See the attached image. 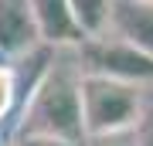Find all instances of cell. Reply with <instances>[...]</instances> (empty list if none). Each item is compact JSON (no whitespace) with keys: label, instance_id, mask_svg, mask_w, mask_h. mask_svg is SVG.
Masks as SVG:
<instances>
[{"label":"cell","instance_id":"6da1fadb","mask_svg":"<svg viewBox=\"0 0 153 146\" xmlns=\"http://www.w3.org/2000/svg\"><path fill=\"white\" fill-rule=\"evenodd\" d=\"M14 136H51V139L82 146L85 122H82V102H78V78L58 68H48L27 88Z\"/></svg>","mask_w":153,"mask_h":146},{"label":"cell","instance_id":"277c9868","mask_svg":"<svg viewBox=\"0 0 153 146\" xmlns=\"http://www.w3.org/2000/svg\"><path fill=\"white\" fill-rule=\"evenodd\" d=\"M38 38L48 48H78L85 41V34L78 31L75 17H71L68 0H27Z\"/></svg>","mask_w":153,"mask_h":146},{"label":"cell","instance_id":"8fae6325","mask_svg":"<svg viewBox=\"0 0 153 146\" xmlns=\"http://www.w3.org/2000/svg\"><path fill=\"white\" fill-rule=\"evenodd\" d=\"M136 146H153V116L150 119H140V126H136Z\"/></svg>","mask_w":153,"mask_h":146},{"label":"cell","instance_id":"5b68a950","mask_svg":"<svg viewBox=\"0 0 153 146\" xmlns=\"http://www.w3.org/2000/svg\"><path fill=\"white\" fill-rule=\"evenodd\" d=\"M38 44L27 0H0V58H27Z\"/></svg>","mask_w":153,"mask_h":146},{"label":"cell","instance_id":"7a4b0ae2","mask_svg":"<svg viewBox=\"0 0 153 146\" xmlns=\"http://www.w3.org/2000/svg\"><path fill=\"white\" fill-rule=\"evenodd\" d=\"M78 102H82L85 136H116L133 133L143 119L140 85L105 75H78Z\"/></svg>","mask_w":153,"mask_h":146},{"label":"cell","instance_id":"3957f363","mask_svg":"<svg viewBox=\"0 0 153 146\" xmlns=\"http://www.w3.org/2000/svg\"><path fill=\"white\" fill-rule=\"evenodd\" d=\"M78 61L85 65L88 75H105V78H119L129 85H150L153 82V54L133 48L119 38H85L78 44Z\"/></svg>","mask_w":153,"mask_h":146},{"label":"cell","instance_id":"30bf717a","mask_svg":"<svg viewBox=\"0 0 153 146\" xmlns=\"http://www.w3.org/2000/svg\"><path fill=\"white\" fill-rule=\"evenodd\" d=\"M10 146H71V143L51 139V136H14Z\"/></svg>","mask_w":153,"mask_h":146},{"label":"cell","instance_id":"7c38bea8","mask_svg":"<svg viewBox=\"0 0 153 146\" xmlns=\"http://www.w3.org/2000/svg\"><path fill=\"white\" fill-rule=\"evenodd\" d=\"M150 4H153V0H150Z\"/></svg>","mask_w":153,"mask_h":146},{"label":"cell","instance_id":"52a82bcc","mask_svg":"<svg viewBox=\"0 0 153 146\" xmlns=\"http://www.w3.org/2000/svg\"><path fill=\"white\" fill-rule=\"evenodd\" d=\"M71 17H75L78 31L85 38H99V34L109 31V10H112V0H68Z\"/></svg>","mask_w":153,"mask_h":146},{"label":"cell","instance_id":"8992f818","mask_svg":"<svg viewBox=\"0 0 153 146\" xmlns=\"http://www.w3.org/2000/svg\"><path fill=\"white\" fill-rule=\"evenodd\" d=\"M109 27L116 38L153 54V4L150 0H112Z\"/></svg>","mask_w":153,"mask_h":146},{"label":"cell","instance_id":"ba28073f","mask_svg":"<svg viewBox=\"0 0 153 146\" xmlns=\"http://www.w3.org/2000/svg\"><path fill=\"white\" fill-rule=\"evenodd\" d=\"M17 95H21V85H17V71L10 65H4L0 61V122L10 116V109L17 102Z\"/></svg>","mask_w":153,"mask_h":146},{"label":"cell","instance_id":"9c48e42d","mask_svg":"<svg viewBox=\"0 0 153 146\" xmlns=\"http://www.w3.org/2000/svg\"><path fill=\"white\" fill-rule=\"evenodd\" d=\"M82 146H136V129L133 133H116V136H85Z\"/></svg>","mask_w":153,"mask_h":146}]
</instances>
